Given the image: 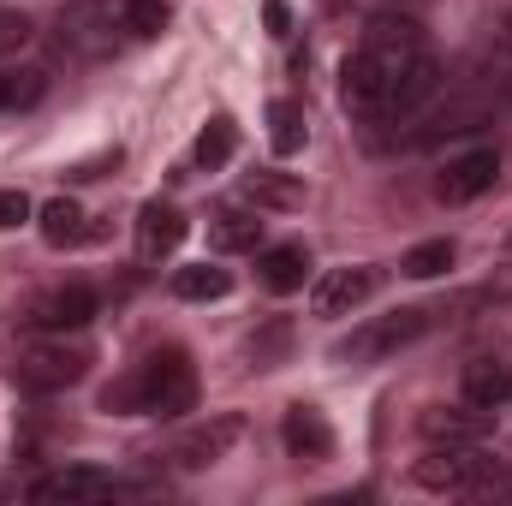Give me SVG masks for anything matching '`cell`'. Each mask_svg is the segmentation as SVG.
I'll return each mask as SVG.
<instances>
[{"label":"cell","mask_w":512,"mask_h":506,"mask_svg":"<svg viewBox=\"0 0 512 506\" xmlns=\"http://www.w3.org/2000/svg\"><path fill=\"white\" fill-rule=\"evenodd\" d=\"M233 149H239V126H233L227 114H215L209 126L197 131V143H191V161H197L203 173H215V167H227V161H233Z\"/></svg>","instance_id":"obj_23"},{"label":"cell","mask_w":512,"mask_h":506,"mask_svg":"<svg viewBox=\"0 0 512 506\" xmlns=\"http://www.w3.org/2000/svg\"><path fill=\"white\" fill-rule=\"evenodd\" d=\"M24 42H30V18H24V12H12V6H0V60H6V54H18Z\"/></svg>","instance_id":"obj_30"},{"label":"cell","mask_w":512,"mask_h":506,"mask_svg":"<svg viewBox=\"0 0 512 506\" xmlns=\"http://www.w3.org/2000/svg\"><path fill=\"white\" fill-rule=\"evenodd\" d=\"M191 405H197V364L179 346L149 352L131 376L102 387V411L114 417H185Z\"/></svg>","instance_id":"obj_2"},{"label":"cell","mask_w":512,"mask_h":506,"mask_svg":"<svg viewBox=\"0 0 512 506\" xmlns=\"http://www.w3.org/2000/svg\"><path fill=\"white\" fill-rule=\"evenodd\" d=\"M465 501H512V459H483Z\"/></svg>","instance_id":"obj_29"},{"label":"cell","mask_w":512,"mask_h":506,"mask_svg":"<svg viewBox=\"0 0 512 506\" xmlns=\"http://www.w3.org/2000/svg\"><path fill=\"white\" fill-rule=\"evenodd\" d=\"M459 393H465L471 405H483V411H501L512 399V358L477 352V358L465 364V376H459Z\"/></svg>","instance_id":"obj_16"},{"label":"cell","mask_w":512,"mask_h":506,"mask_svg":"<svg viewBox=\"0 0 512 506\" xmlns=\"http://www.w3.org/2000/svg\"><path fill=\"white\" fill-rule=\"evenodd\" d=\"M417 54H429L417 18H376V24L364 30V42L346 54V66H340V102H346V114L382 126L387 96H393L399 72H405Z\"/></svg>","instance_id":"obj_1"},{"label":"cell","mask_w":512,"mask_h":506,"mask_svg":"<svg viewBox=\"0 0 512 506\" xmlns=\"http://www.w3.org/2000/svg\"><path fill=\"white\" fill-rule=\"evenodd\" d=\"M36 227H42V239H48L54 251H72V245H84V239H90L84 209H78L72 197H48V203L36 209Z\"/></svg>","instance_id":"obj_21"},{"label":"cell","mask_w":512,"mask_h":506,"mask_svg":"<svg viewBox=\"0 0 512 506\" xmlns=\"http://www.w3.org/2000/svg\"><path fill=\"white\" fill-rule=\"evenodd\" d=\"M179 245H185V215H179L173 203L149 197V203L137 209V256H143V262H167Z\"/></svg>","instance_id":"obj_15"},{"label":"cell","mask_w":512,"mask_h":506,"mask_svg":"<svg viewBox=\"0 0 512 506\" xmlns=\"http://www.w3.org/2000/svg\"><path fill=\"white\" fill-rule=\"evenodd\" d=\"M262 18H268V30H274V36H286V30H292V12H286V0H268V6H262Z\"/></svg>","instance_id":"obj_33"},{"label":"cell","mask_w":512,"mask_h":506,"mask_svg":"<svg viewBox=\"0 0 512 506\" xmlns=\"http://www.w3.org/2000/svg\"><path fill=\"white\" fill-rule=\"evenodd\" d=\"M84 376H90V346H78L66 334H42L36 328L30 340L12 346V381L24 393H66Z\"/></svg>","instance_id":"obj_3"},{"label":"cell","mask_w":512,"mask_h":506,"mask_svg":"<svg viewBox=\"0 0 512 506\" xmlns=\"http://www.w3.org/2000/svg\"><path fill=\"white\" fill-rule=\"evenodd\" d=\"M376 292H382V268H370V262H358V268H328V274H316V286H310V310H316V316H352V310H364Z\"/></svg>","instance_id":"obj_8"},{"label":"cell","mask_w":512,"mask_h":506,"mask_svg":"<svg viewBox=\"0 0 512 506\" xmlns=\"http://www.w3.org/2000/svg\"><path fill=\"white\" fill-rule=\"evenodd\" d=\"M90 6H102L126 42H149L167 30V0H90Z\"/></svg>","instance_id":"obj_18"},{"label":"cell","mask_w":512,"mask_h":506,"mask_svg":"<svg viewBox=\"0 0 512 506\" xmlns=\"http://www.w3.org/2000/svg\"><path fill=\"white\" fill-rule=\"evenodd\" d=\"M90 316H96V292L90 286H54V292H42L36 304H30V328H42V334H78V328H90Z\"/></svg>","instance_id":"obj_10"},{"label":"cell","mask_w":512,"mask_h":506,"mask_svg":"<svg viewBox=\"0 0 512 506\" xmlns=\"http://www.w3.org/2000/svg\"><path fill=\"white\" fill-rule=\"evenodd\" d=\"M304 137H310V126H304L298 102H268V143H274V155H298Z\"/></svg>","instance_id":"obj_26"},{"label":"cell","mask_w":512,"mask_h":506,"mask_svg":"<svg viewBox=\"0 0 512 506\" xmlns=\"http://www.w3.org/2000/svg\"><path fill=\"white\" fill-rule=\"evenodd\" d=\"M239 435H245V423H239L233 411H221V417H203V423L179 429L155 459H161L167 471H209V465H221V459L239 447Z\"/></svg>","instance_id":"obj_5"},{"label":"cell","mask_w":512,"mask_h":506,"mask_svg":"<svg viewBox=\"0 0 512 506\" xmlns=\"http://www.w3.org/2000/svg\"><path fill=\"white\" fill-rule=\"evenodd\" d=\"M245 197H256L262 209H298L304 203V185L298 179H280V173H251L245 179Z\"/></svg>","instance_id":"obj_28"},{"label":"cell","mask_w":512,"mask_h":506,"mask_svg":"<svg viewBox=\"0 0 512 506\" xmlns=\"http://www.w3.org/2000/svg\"><path fill=\"white\" fill-rule=\"evenodd\" d=\"M114 495H126V483L96 465H66V471L30 483V501H114Z\"/></svg>","instance_id":"obj_12"},{"label":"cell","mask_w":512,"mask_h":506,"mask_svg":"<svg viewBox=\"0 0 512 506\" xmlns=\"http://www.w3.org/2000/svg\"><path fill=\"white\" fill-rule=\"evenodd\" d=\"M495 179H501V155H495V149H465V155H453V161L441 167L435 197L459 209V203H477L483 191H495Z\"/></svg>","instance_id":"obj_9"},{"label":"cell","mask_w":512,"mask_h":506,"mask_svg":"<svg viewBox=\"0 0 512 506\" xmlns=\"http://www.w3.org/2000/svg\"><path fill=\"white\" fill-rule=\"evenodd\" d=\"M280 441H286V453L304 459V465L334 459V429H328V417H322L316 405H286V417H280Z\"/></svg>","instance_id":"obj_14"},{"label":"cell","mask_w":512,"mask_h":506,"mask_svg":"<svg viewBox=\"0 0 512 506\" xmlns=\"http://www.w3.org/2000/svg\"><path fill=\"white\" fill-rule=\"evenodd\" d=\"M209 245H215V251H256V245H262V221H256V215H245V209H227V215H215V221H209Z\"/></svg>","instance_id":"obj_25"},{"label":"cell","mask_w":512,"mask_h":506,"mask_svg":"<svg viewBox=\"0 0 512 506\" xmlns=\"http://www.w3.org/2000/svg\"><path fill=\"white\" fill-rule=\"evenodd\" d=\"M453 262H459L453 239H423V245H411V251H405L399 274H411V280H435V274H447Z\"/></svg>","instance_id":"obj_27"},{"label":"cell","mask_w":512,"mask_h":506,"mask_svg":"<svg viewBox=\"0 0 512 506\" xmlns=\"http://www.w3.org/2000/svg\"><path fill=\"white\" fill-rule=\"evenodd\" d=\"M280 352H286V322H268L262 334H251V358L256 364H274Z\"/></svg>","instance_id":"obj_31"},{"label":"cell","mask_w":512,"mask_h":506,"mask_svg":"<svg viewBox=\"0 0 512 506\" xmlns=\"http://www.w3.org/2000/svg\"><path fill=\"white\" fill-rule=\"evenodd\" d=\"M48 96V72L42 66H0V114H24Z\"/></svg>","instance_id":"obj_22"},{"label":"cell","mask_w":512,"mask_h":506,"mask_svg":"<svg viewBox=\"0 0 512 506\" xmlns=\"http://www.w3.org/2000/svg\"><path fill=\"white\" fill-rule=\"evenodd\" d=\"M54 30H60V36H54V42H60V54H72V60H114V54L126 48L120 24H114L102 6H90V0L66 6Z\"/></svg>","instance_id":"obj_6"},{"label":"cell","mask_w":512,"mask_h":506,"mask_svg":"<svg viewBox=\"0 0 512 506\" xmlns=\"http://www.w3.org/2000/svg\"><path fill=\"white\" fill-rule=\"evenodd\" d=\"M483 84H489V96L512 108V12L489 30V42H483Z\"/></svg>","instance_id":"obj_20"},{"label":"cell","mask_w":512,"mask_h":506,"mask_svg":"<svg viewBox=\"0 0 512 506\" xmlns=\"http://www.w3.org/2000/svg\"><path fill=\"white\" fill-rule=\"evenodd\" d=\"M262 286L274 292V298H286V292H304V280H310V251L304 245H274V251H262Z\"/></svg>","instance_id":"obj_19"},{"label":"cell","mask_w":512,"mask_h":506,"mask_svg":"<svg viewBox=\"0 0 512 506\" xmlns=\"http://www.w3.org/2000/svg\"><path fill=\"white\" fill-rule=\"evenodd\" d=\"M483 126H489V108H483V102H465V96H459V102L435 108V114H429L423 126L411 131V143H417V149H441V143H453V137H477Z\"/></svg>","instance_id":"obj_17"},{"label":"cell","mask_w":512,"mask_h":506,"mask_svg":"<svg viewBox=\"0 0 512 506\" xmlns=\"http://www.w3.org/2000/svg\"><path fill=\"white\" fill-rule=\"evenodd\" d=\"M435 90H441V60L435 54H417L405 72H399V84H393V96H387V114L382 126H399V120H417L429 102H435Z\"/></svg>","instance_id":"obj_13"},{"label":"cell","mask_w":512,"mask_h":506,"mask_svg":"<svg viewBox=\"0 0 512 506\" xmlns=\"http://www.w3.org/2000/svg\"><path fill=\"white\" fill-rule=\"evenodd\" d=\"M30 221V197L24 191H0V233L6 227H24Z\"/></svg>","instance_id":"obj_32"},{"label":"cell","mask_w":512,"mask_h":506,"mask_svg":"<svg viewBox=\"0 0 512 506\" xmlns=\"http://www.w3.org/2000/svg\"><path fill=\"white\" fill-rule=\"evenodd\" d=\"M483 447H459V441H429V453L411 465V483L429 495H471L477 471H483Z\"/></svg>","instance_id":"obj_7"},{"label":"cell","mask_w":512,"mask_h":506,"mask_svg":"<svg viewBox=\"0 0 512 506\" xmlns=\"http://www.w3.org/2000/svg\"><path fill=\"white\" fill-rule=\"evenodd\" d=\"M173 292L191 298V304H215V298L233 292V274H227V268H209V262H191V268L173 274Z\"/></svg>","instance_id":"obj_24"},{"label":"cell","mask_w":512,"mask_h":506,"mask_svg":"<svg viewBox=\"0 0 512 506\" xmlns=\"http://www.w3.org/2000/svg\"><path fill=\"white\" fill-rule=\"evenodd\" d=\"M429 328H435V310H387V316L358 322V328L334 346V358H340V364H382L393 352L417 346Z\"/></svg>","instance_id":"obj_4"},{"label":"cell","mask_w":512,"mask_h":506,"mask_svg":"<svg viewBox=\"0 0 512 506\" xmlns=\"http://www.w3.org/2000/svg\"><path fill=\"white\" fill-rule=\"evenodd\" d=\"M417 429H423V441H459V447H483L489 435H495V411H483V405H429L423 417H417Z\"/></svg>","instance_id":"obj_11"}]
</instances>
